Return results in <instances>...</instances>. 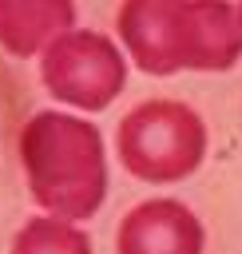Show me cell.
Masks as SVG:
<instances>
[{
    "label": "cell",
    "instance_id": "obj_1",
    "mask_svg": "<svg viewBox=\"0 0 242 254\" xmlns=\"http://www.w3.org/2000/svg\"><path fill=\"white\" fill-rule=\"evenodd\" d=\"M119 36L131 60L151 75L179 67L222 71L242 52V28L222 0H127Z\"/></svg>",
    "mask_w": 242,
    "mask_h": 254
},
{
    "label": "cell",
    "instance_id": "obj_2",
    "mask_svg": "<svg viewBox=\"0 0 242 254\" xmlns=\"http://www.w3.org/2000/svg\"><path fill=\"white\" fill-rule=\"evenodd\" d=\"M20 159L40 206L75 222L91 218L107 194V163L99 131L83 119L40 111L20 135Z\"/></svg>",
    "mask_w": 242,
    "mask_h": 254
},
{
    "label": "cell",
    "instance_id": "obj_3",
    "mask_svg": "<svg viewBox=\"0 0 242 254\" xmlns=\"http://www.w3.org/2000/svg\"><path fill=\"white\" fill-rule=\"evenodd\" d=\"M206 131L202 119L171 99L135 107L119 123V159L147 183H175L202 163Z\"/></svg>",
    "mask_w": 242,
    "mask_h": 254
},
{
    "label": "cell",
    "instance_id": "obj_4",
    "mask_svg": "<svg viewBox=\"0 0 242 254\" xmlns=\"http://www.w3.org/2000/svg\"><path fill=\"white\" fill-rule=\"evenodd\" d=\"M127 79V64L107 36L63 32L44 52V83L56 99H67L83 111H103Z\"/></svg>",
    "mask_w": 242,
    "mask_h": 254
},
{
    "label": "cell",
    "instance_id": "obj_5",
    "mask_svg": "<svg viewBox=\"0 0 242 254\" xmlns=\"http://www.w3.org/2000/svg\"><path fill=\"white\" fill-rule=\"evenodd\" d=\"M119 254H202V226L186 206L155 198L123 218Z\"/></svg>",
    "mask_w": 242,
    "mask_h": 254
},
{
    "label": "cell",
    "instance_id": "obj_6",
    "mask_svg": "<svg viewBox=\"0 0 242 254\" xmlns=\"http://www.w3.org/2000/svg\"><path fill=\"white\" fill-rule=\"evenodd\" d=\"M75 20L71 0H0V44L12 56H32Z\"/></svg>",
    "mask_w": 242,
    "mask_h": 254
},
{
    "label": "cell",
    "instance_id": "obj_7",
    "mask_svg": "<svg viewBox=\"0 0 242 254\" xmlns=\"http://www.w3.org/2000/svg\"><path fill=\"white\" fill-rule=\"evenodd\" d=\"M12 254H91V242H87L71 222L36 218V222H28V226L16 234Z\"/></svg>",
    "mask_w": 242,
    "mask_h": 254
},
{
    "label": "cell",
    "instance_id": "obj_8",
    "mask_svg": "<svg viewBox=\"0 0 242 254\" xmlns=\"http://www.w3.org/2000/svg\"><path fill=\"white\" fill-rule=\"evenodd\" d=\"M238 28H242V12H238Z\"/></svg>",
    "mask_w": 242,
    "mask_h": 254
}]
</instances>
